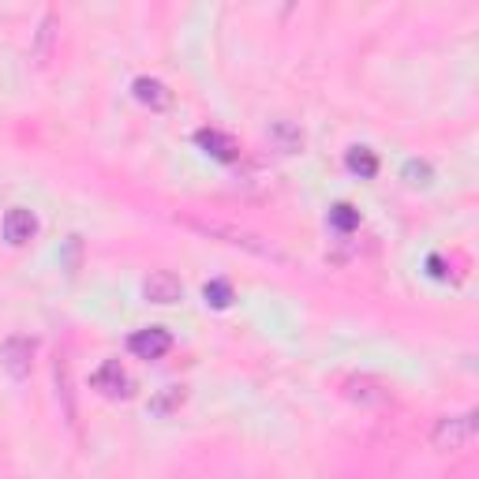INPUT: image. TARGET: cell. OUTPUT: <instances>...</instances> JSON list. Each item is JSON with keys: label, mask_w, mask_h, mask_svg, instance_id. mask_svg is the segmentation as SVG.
<instances>
[{"label": "cell", "mask_w": 479, "mask_h": 479, "mask_svg": "<svg viewBox=\"0 0 479 479\" xmlns=\"http://www.w3.org/2000/svg\"><path fill=\"white\" fill-rule=\"evenodd\" d=\"M184 401H187V390L173 382V386H162L146 401V412H150L154 420H169V416H176V412L184 408Z\"/></svg>", "instance_id": "ba28073f"}, {"label": "cell", "mask_w": 479, "mask_h": 479, "mask_svg": "<svg viewBox=\"0 0 479 479\" xmlns=\"http://www.w3.org/2000/svg\"><path fill=\"white\" fill-rule=\"evenodd\" d=\"M206 304L217 307V311H221V307H229V304H233V284H229V281H221V277L210 281V284H206Z\"/></svg>", "instance_id": "5bb4252c"}, {"label": "cell", "mask_w": 479, "mask_h": 479, "mask_svg": "<svg viewBox=\"0 0 479 479\" xmlns=\"http://www.w3.org/2000/svg\"><path fill=\"white\" fill-rule=\"evenodd\" d=\"M132 94L146 105V109H154V113H165L169 105H173V90L162 83V79H154V75H139L135 83H132Z\"/></svg>", "instance_id": "52a82bcc"}, {"label": "cell", "mask_w": 479, "mask_h": 479, "mask_svg": "<svg viewBox=\"0 0 479 479\" xmlns=\"http://www.w3.org/2000/svg\"><path fill=\"white\" fill-rule=\"evenodd\" d=\"M90 386L94 390H98L102 397H127V394H132V378H127V371L116 364V360H105L98 371H94L90 374Z\"/></svg>", "instance_id": "5b68a950"}, {"label": "cell", "mask_w": 479, "mask_h": 479, "mask_svg": "<svg viewBox=\"0 0 479 479\" xmlns=\"http://www.w3.org/2000/svg\"><path fill=\"white\" fill-rule=\"evenodd\" d=\"M344 394L353 401H360V404H382V401H386V390H382L374 378H348Z\"/></svg>", "instance_id": "30bf717a"}, {"label": "cell", "mask_w": 479, "mask_h": 479, "mask_svg": "<svg viewBox=\"0 0 479 479\" xmlns=\"http://www.w3.org/2000/svg\"><path fill=\"white\" fill-rule=\"evenodd\" d=\"M404 176H408L412 187H424V184H431V165H427V162H416V157H412V162L404 165Z\"/></svg>", "instance_id": "2e32d148"}, {"label": "cell", "mask_w": 479, "mask_h": 479, "mask_svg": "<svg viewBox=\"0 0 479 479\" xmlns=\"http://www.w3.org/2000/svg\"><path fill=\"white\" fill-rule=\"evenodd\" d=\"M35 337L26 334H8L5 341H0V367H5L15 382H23L30 374V367H35Z\"/></svg>", "instance_id": "7a4b0ae2"}, {"label": "cell", "mask_w": 479, "mask_h": 479, "mask_svg": "<svg viewBox=\"0 0 479 479\" xmlns=\"http://www.w3.org/2000/svg\"><path fill=\"white\" fill-rule=\"evenodd\" d=\"M475 434V412H454V416H442L431 431V445L442 454H457L472 442Z\"/></svg>", "instance_id": "6da1fadb"}, {"label": "cell", "mask_w": 479, "mask_h": 479, "mask_svg": "<svg viewBox=\"0 0 479 479\" xmlns=\"http://www.w3.org/2000/svg\"><path fill=\"white\" fill-rule=\"evenodd\" d=\"M195 139H199V146H206V154L221 157V162H233V157H236V143H233V135L217 132V127H203V132H199Z\"/></svg>", "instance_id": "9c48e42d"}, {"label": "cell", "mask_w": 479, "mask_h": 479, "mask_svg": "<svg viewBox=\"0 0 479 479\" xmlns=\"http://www.w3.org/2000/svg\"><path fill=\"white\" fill-rule=\"evenodd\" d=\"M330 225L334 229H341V233H353L356 225H360V214L348 206V203H337L334 210H330Z\"/></svg>", "instance_id": "4fadbf2b"}, {"label": "cell", "mask_w": 479, "mask_h": 479, "mask_svg": "<svg viewBox=\"0 0 479 479\" xmlns=\"http://www.w3.org/2000/svg\"><path fill=\"white\" fill-rule=\"evenodd\" d=\"M270 135H274V143L284 150V154H296L300 146H304V132L296 124H289V120H277L274 127H270Z\"/></svg>", "instance_id": "7c38bea8"}, {"label": "cell", "mask_w": 479, "mask_h": 479, "mask_svg": "<svg viewBox=\"0 0 479 479\" xmlns=\"http://www.w3.org/2000/svg\"><path fill=\"white\" fill-rule=\"evenodd\" d=\"M0 229H5V240L12 247H23V244H30L38 236V217H35V210H26V206H12L5 214V221H0Z\"/></svg>", "instance_id": "277c9868"}, {"label": "cell", "mask_w": 479, "mask_h": 479, "mask_svg": "<svg viewBox=\"0 0 479 479\" xmlns=\"http://www.w3.org/2000/svg\"><path fill=\"white\" fill-rule=\"evenodd\" d=\"M127 348H132V356H139V360H162L173 348V334L165 326H143L127 337Z\"/></svg>", "instance_id": "3957f363"}, {"label": "cell", "mask_w": 479, "mask_h": 479, "mask_svg": "<svg viewBox=\"0 0 479 479\" xmlns=\"http://www.w3.org/2000/svg\"><path fill=\"white\" fill-rule=\"evenodd\" d=\"M344 165L353 169L360 180H371L378 173V154L371 146H353V150H348V157H344Z\"/></svg>", "instance_id": "8fae6325"}, {"label": "cell", "mask_w": 479, "mask_h": 479, "mask_svg": "<svg viewBox=\"0 0 479 479\" xmlns=\"http://www.w3.org/2000/svg\"><path fill=\"white\" fill-rule=\"evenodd\" d=\"M143 296L150 304H176L184 296V281L173 274V270H154L146 281H143Z\"/></svg>", "instance_id": "8992f818"}, {"label": "cell", "mask_w": 479, "mask_h": 479, "mask_svg": "<svg viewBox=\"0 0 479 479\" xmlns=\"http://www.w3.org/2000/svg\"><path fill=\"white\" fill-rule=\"evenodd\" d=\"M53 23H56V15H53V12H45V15H42V26H38V49H35V56H38V60H45V56H49Z\"/></svg>", "instance_id": "9a60e30c"}]
</instances>
